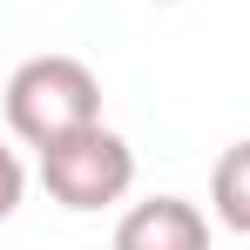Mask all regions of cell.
I'll return each mask as SVG.
<instances>
[{"label": "cell", "instance_id": "1", "mask_svg": "<svg viewBox=\"0 0 250 250\" xmlns=\"http://www.w3.org/2000/svg\"><path fill=\"white\" fill-rule=\"evenodd\" d=\"M102 122V82L95 68L75 61V54H27L14 75H7V128L27 142V149H47L75 128Z\"/></svg>", "mask_w": 250, "mask_h": 250}, {"label": "cell", "instance_id": "2", "mask_svg": "<svg viewBox=\"0 0 250 250\" xmlns=\"http://www.w3.org/2000/svg\"><path fill=\"white\" fill-rule=\"evenodd\" d=\"M41 183L61 209H108L135 189V149L108 122H88L41 149Z\"/></svg>", "mask_w": 250, "mask_h": 250}, {"label": "cell", "instance_id": "3", "mask_svg": "<svg viewBox=\"0 0 250 250\" xmlns=\"http://www.w3.org/2000/svg\"><path fill=\"white\" fill-rule=\"evenodd\" d=\"M115 250H209V223L189 196H149L115 223Z\"/></svg>", "mask_w": 250, "mask_h": 250}, {"label": "cell", "instance_id": "4", "mask_svg": "<svg viewBox=\"0 0 250 250\" xmlns=\"http://www.w3.org/2000/svg\"><path fill=\"white\" fill-rule=\"evenodd\" d=\"M209 209H216L223 230L250 237V135L216 156V169H209Z\"/></svg>", "mask_w": 250, "mask_h": 250}, {"label": "cell", "instance_id": "5", "mask_svg": "<svg viewBox=\"0 0 250 250\" xmlns=\"http://www.w3.org/2000/svg\"><path fill=\"white\" fill-rule=\"evenodd\" d=\"M21 196H27V169H21V156H14L7 135H0V223L21 209Z\"/></svg>", "mask_w": 250, "mask_h": 250}, {"label": "cell", "instance_id": "6", "mask_svg": "<svg viewBox=\"0 0 250 250\" xmlns=\"http://www.w3.org/2000/svg\"><path fill=\"white\" fill-rule=\"evenodd\" d=\"M156 7H176V0H156Z\"/></svg>", "mask_w": 250, "mask_h": 250}]
</instances>
